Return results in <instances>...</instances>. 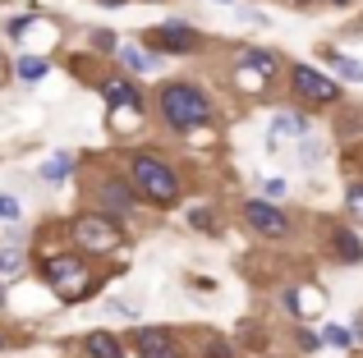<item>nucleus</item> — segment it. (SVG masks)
I'll return each instance as SVG.
<instances>
[{
  "instance_id": "nucleus-18",
  "label": "nucleus",
  "mask_w": 363,
  "mask_h": 358,
  "mask_svg": "<svg viewBox=\"0 0 363 358\" xmlns=\"http://www.w3.org/2000/svg\"><path fill=\"white\" fill-rule=\"evenodd\" d=\"M327 60H331V69H336L340 79H354V83H363V64H359V60H350V55H336V51H331Z\"/></svg>"
},
{
  "instance_id": "nucleus-20",
  "label": "nucleus",
  "mask_w": 363,
  "mask_h": 358,
  "mask_svg": "<svg viewBox=\"0 0 363 358\" xmlns=\"http://www.w3.org/2000/svg\"><path fill=\"white\" fill-rule=\"evenodd\" d=\"M345 202H350V216H354V221L363 225V184L350 188V197H345Z\"/></svg>"
},
{
  "instance_id": "nucleus-11",
  "label": "nucleus",
  "mask_w": 363,
  "mask_h": 358,
  "mask_svg": "<svg viewBox=\"0 0 363 358\" xmlns=\"http://www.w3.org/2000/svg\"><path fill=\"white\" fill-rule=\"evenodd\" d=\"M331 253H336L340 262H363V243L354 230H331Z\"/></svg>"
},
{
  "instance_id": "nucleus-19",
  "label": "nucleus",
  "mask_w": 363,
  "mask_h": 358,
  "mask_svg": "<svg viewBox=\"0 0 363 358\" xmlns=\"http://www.w3.org/2000/svg\"><path fill=\"white\" fill-rule=\"evenodd\" d=\"M322 340L336 345V350H350V331H340V326H322Z\"/></svg>"
},
{
  "instance_id": "nucleus-27",
  "label": "nucleus",
  "mask_w": 363,
  "mask_h": 358,
  "mask_svg": "<svg viewBox=\"0 0 363 358\" xmlns=\"http://www.w3.org/2000/svg\"><path fill=\"white\" fill-rule=\"evenodd\" d=\"M203 358H230V350H225V345H207Z\"/></svg>"
},
{
  "instance_id": "nucleus-14",
  "label": "nucleus",
  "mask_w": 363,
  "mask_h": 358,
  "mask_svg": "<svg viewBox=\"0 0 363 358\" xmlns=\"http://www.w3.org/2000/svg\"><path fill=\"white\" fill-rule=\"evenodd\" d=\"M74 161H79L74 152H55L51 161L42 166V179H46V184H65V179L74 175Z\"/></svg>"
},
{
  "instance_id": "nucleus-16",
  "label": "nucleus",
  "mask_w": 363,
  "mask_h": 358,
  "mask_svg": "<svg viewBox=\"0 0 363 358\" xmlns=\"http://www.w3.org/2000/svg\"><path fill=\"white\" fill-rule=\"evenodd\" d=\"M272 134H285V138H303V134H308V120H303V115H294V110H290V115L281 110V115L272 120Z\"/></svg>"
},
{
  "instance_id": "nucleus-15",
  "label": "nucleus",
  "mask_w": 363,
  "mask_h": 358,
  "mask_svg": "<svg viewBox=\"0 0 363 358\" xmlns=\"http://www.w3.org/2000/svg\"><path fill=\"white\" fill-rule=\"evenodd\" d=\"M116 55H120V64H124L129 74H147L152 64H157L147 51H143V46H116Z\"/></svg>"
},
{
  "instance_id": "nucleus-4",
  "label": "nucleus",
  "mask_w": 363,
  "mask_h": 358,
  "mask_svg": "<svg viewBox=\"0 0 363 358\" xmlns=\"http://www.w3.org/2000/svg\"><path fill=\"white\" fill-rule=\"evenodd\" d=\"M69 234H74V243H83L88 253H116L120 243H124L120 225L111 221L106 212H88V216H79V221L69 225Z\"/></svg>"
},
{
  "instance_id": "nucleus-24",
  "label": "nucleus",
  "mask_w": 363,
  "mask_h": 358,
  "mask_svg": "<svg viewBox=\"0 0 363 358\" xmlns=\"http://www.w3.org/2000/svg\"><path fill=\"white\" fill-rule=\"evenodd\" d=\"M318 156H322V147L313 143L308 134H303V166H318Z\"/></svg>"
},
{
  "instance_id": "nucleus-7",
  "label": "nucleus",
  "mask_w": 363,
  "mask_h": 358,
  "mask_svg": "<svg viewBox=\"0 0 363 358\" xmlns=\"http://www.w3.org/2000/svg\"><path fill=\"white\" fill-rule=\"evenodd\" d=\"M92 193H97V212H106V216H133L138 212V193L120 175H101Z\"/></svg>"
},
{
  "instance_id": "nucleus-28",
  "label": "nucleus",
  "mask_w": 363,
  "mask_h": 358,
  "mask_svg": "<svg viewBox=\"0 0 363 358\" xmlns=\"http://www.w3.org/2000/svg\"><path fill=\"white\" fill-rule=\"evenodd\" d=\"M327 5H340V9H345V5H354V0H327Z\"/></svg>"
},
{
  "instance_id": "nucleus-29",
  "label": "nucleus",
  "mask_w": 363,
  "mask_h": 358,
  "mask_svg": "<svg viewBox=\"0 0 363 358\" xmlns=\"http://www.w3.org/2000/svg\"><path fill=\"white\" fill-rule=\"evenodd\" d=\"M294 5H322V0H294Z\"/></svg>"
},
{
  "instance_id": "nucleus-21",
  "label": "nucleus",
  "mask_w": 363,
  "mask_h": 358,
  "mask_svg": "<svg viewBox=\"0 0 363 358\" xmlns=\"http://www.w3.org/2000/svg\"><path fill=\"white\" fill-rule=\"evenodd\" d=\"M189 221H194L198 230H216V216H212V212H203V207H194V212H189Z\"/></svg>"
},
{
  "instance_id": "nucleus-32",
  "label": "nucleus",
  "mask_w": 363,
  "mask_h": 358,
  "mask_svg": "<svg viewBox=\"0 0 363 358\" xmlns=\"http://www.w3.org/2000/svg\"><path fill=\"white\" fill-rule=\"evenodd\" d=\"M0 350H5V335H0Z\"/></svg>"
},
{
  "instance_id": "nucleus-23",
  "label": "nucleus",
  "mask_w": 363,
  "mask_h": 358,
  "mask_svg": "<svg viewBox=\"0 0 363 358\" xmlns=\"http://www.w3.org/2000/svg\"><path fill=\"white\" fill-rule=\"evenodd\" d=\"M18 267H23V253H14V248L0 253V271H18Z\"/></svg>"
},
{
  "instance_id": "nucleus-25",
  "label": "nucleus",
  "mask_w": 363,
  "mask_h": 358,
  "mask_svg": "<svg viewBox=\"0 0 363 358\" xmlns=\"http://www.w3.org/2000/svg\"><path fill=\"white\" fill-rule=\"evenodd\" d=\"M92 46H101V51H116V37H111V33H92Z\"/></svg>"
},
{
  "instance_id": "nucleus-2",
  "label": "nucleus",
  "mask_w": 363,
  "mask_h": 358,
  "mask_svg": "<svg viewBox=\"0 0 363 358\" xmlns=\"http://www.w3.org/2000/svg\"><path fill=\"white\" fill-rule=\"evenodd\" d=\"M129 184L138 197H147L152 207H170L179 197V175L170 161H161V156L152 152H133L129 156Z\"/></svg>"
},
{
  "instance_id": "nucleus-10",
  "label": "nucleus",
  "mask_w": 363,
  "mask_h": 358,
  "mask_svg": "<svg viewBox=\"0 0 363 358\" xmlns=\"http://www.w3.org/2000/svg\"><path fill=\"white\" fill-rule=\"evenodd\" d=\"M101 97H106L111 115H116V110H138L143 115V92L133 88V83H124V79H106L101 83Z\"/></svg>"
},
{
  "instance_id": "nucleus-12",
  "label": "nucleus",
  "mask_w": 363,
  "mask_h": 358,
  "mask_svg": "<svg viewBox=\"0 0 363 358\" xmlns=\"http://www.w3.org/2000/svg\"><path fill=\"white\" fill-rule=\"evenodd\" d=\"M83 350H88V358H124L120 340H116L111 331H92L88 340H83Z\"/></svg>"
},
{
  "instance_id": "nucleus-3",
  "label": "nucleus",
  "mask_w": 363,
  "mask_h": 358,
  "mask_svg": "<svg viewBox=\"0 0 363 358\" xmlns=\"http://www.w3.org/2000/svg\"><path fill=\"white\" fill-rule=\"evenodd\" d=\"M42 280L55 289V294H65V299L92 294V276H88V267H83L74 253H55V258H46L42 262Z\"/></svg>"
},
{
  "instance_id": "nucleus-5",
  "label": "nucleus",
  "mask_w": 363,
  "mask_h": 358,
  "mask_svg": "<svg viewBox=\"0 0 363 358\" xmlns=\"http://www.w3.org/2000/svg\"><path fill=\"white\" fill-rule=\"evenodd\" d=\"M290 92L303 106H331V101L340 97L336 79H327V74L313 69V64H290Z\"/></svg>"
},
{
  "instance_id": "nucleus-8",
  "label": "nucleus",
  "mask_w": 363,
  "mask_h": 358,
  "mask_svg": "<svg viewBox=\"0 0 363 358\" xmlns=\"http://www.w3.org/2000/svg\"><path fill=\"white\" fill-rule=\"evenodd\" d=\"M147 46H152V51H161V55H189V51L203 46V37H198L189 23H161V28H152V33H147Z\"/></svg>"
},
{
  "instance_id": "nucleus-22",
  "label": "nucleus",
  "mask_w": 363,
  "mask_h": 358,
  "mask_svg": "<svg viewBox=\"0 0 363 358\" xmlns=\"http://www.w3.org/2000/svg\"><path fill=\"white\" fill-rule=\"evenodd\" d=\"M0 221H18V197L0 193Z\"/></svg>"
},
{
  "instance_id": "nucleus-17",
  "label": "nucleus",
  "mask_w": 363,
  "mask_h": 358,
  "mask_svg": "<svg viewBox=\"0 0 363 358\" xmlns=\"http://www.w3.org/2000/svg\"><path fill=\"white\" fill-rule=\"evenodd\" d=\"M14 74H18L23 83H37V79L46 74V60H42V55H23V60L14 64Z\"/></svg>"
},
{
  "instance_id": "nucleus-26",
  "label": "nucleus",
  "mask_w": 363,
  "mask_h": 358,
  "mask_svg": "<svg viewBox=\"0 0 363 358\" xmlns=\"http://www.w3.org/2000/svg\"><path fill=\"white\" fill-rule=\"evenodd\" d=\"M28 23H33V18H14V23H9V37H23Z\"/></svg>"
},
{
  "instance_id": "nucleus-30",
  "label": "nucleus",
  "mask_w": 363,
  "mask_h": 358,
  "mask_svg": "<svg viewBox=\"0 0 363 358\" xmlns=\"http://www.w3.org/2000/svg\"><path fill=\"white\" fill-rule=\"evenodd\" d=\"M5 74H9V69H5V60H0V83H5Z\"/></svg>"
},
{
  "instance_id": "nucleus-1",
  "label": "nucleus",
  "mask_w": 363,
  "mask_h": 358,
  "mask_svg": "<svg viewBox=\"0 0 363 358\" xmlns=\"http://www.w3.org/2000/svg\"><path fill=\"white\" fill-rule=\"evenodd\" d=\"M157 110H161V125L175 129V134H189V129H203L216 120V106L198 83H166L157 92Z\"/></svg>"
},
{
  "instance_id": "nucleus-6",
  "label": "nucleus",
  "mask_w": 363,
  "mask_h": 358,
  "mask_svg": "<svg viewBox=\"0 0 363 358\" xmlns=\"http://www.w3.org/2000/svg\"><path fill=\"white\" fill-rule=\"evenodd\" d=\"M244 221H248V230H257L262 239H285V234H290V216H285L276 202H267V197H248Z\"/></svg>"
},
{
  "instance_id": "nucleus-13",
  "label": "nucleus",
  "mask_w": 363,
  "mask_h": 358,
  "mask_svg": "<svg viewBox=\"0 0 363 358\" xmlns=\"http://www.w3.org/2000/svg\"><path fill=\"white\" fill-rule=\"evenodd\" d=\"M240 60H244V69H257V74H267V79L281 69V55H276V51H262V46H248Z\"/></svg>"
},
{
  "instance_id": "nucleus-31",
  "label": "nucleus",
  "mask_w": 363,
  "mask_h": 358,
  "mask_svg": "<svg viewBox=\"0 0 363 358\" xmlns=\"http://www.w3.org/2000/svg\"><path fill=\"white\" fill-rule=\"evenodd\" d=\"M0 304H5V285H0Z\"/></svg>"
},
{
  "instance_id": "nucleus-9",
  "label": "nucleus",
  "mask_w": 363,
  "mask_h": 358,
  "mask_svg": "<svg viewBox=\"0 0 363 358\" xmlns=\"http://www.w3.org/2000/svg\"><path fill=\"white\" fill-rule=\"evenodd\" d=\"M133 350H138V358H184L175 331H166V326H138L133 331Z\"/></svg>"
}]
</instances>
